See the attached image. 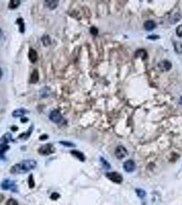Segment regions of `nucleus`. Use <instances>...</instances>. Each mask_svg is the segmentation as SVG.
<instances>
[{"instance_id":"f257e3e1","label":"nucleus","mask_w":182,"mask_h":205,"mask_svg":"<svg viewBox=\"0 0 182 205\" xmlns=\"http://www.w3.org/2000/svg\"><path fill=\"white\" fill-rule=\"evenodd\" d=\"M37 163L34 159L23 160L12 167L10 172L13 174H25L36 168Z\"/></svg>"},{"instance_id":"f03ea898","label":"nucleus","mask_w":182,"mask_h":205,"mask_svg":"<svg viewBox=\"0 0 182 205\" xmlns=\"http://www.w3.org/2000/svg\"><path fill=\"white\" fill-rule=\"evenodd\" d=\"M106 176L108 179L115 183L120 184L122 182V176L116 172H111L106 173Z\"/></svg>"},{"instance_id":"7ed1b4c3","label":"nucleus","mask_w":182,"mask_h":205,"mask_svg":"<svg viewBox=\"0 0 182 205\" xmlns=\"http://www.w3.org/2000/svg\"><path fill=\"white\" fill-rule=\"evenodd\" d=\"M49 118H50L51 121L55 123H60L63 119L61 113L58 110H56V109L53 110L50 113Z\"/></svg>"},{"instance_id":"20e7f679","label":"nucleus","mask_w":182,"mask_h":205,"mask_svg":"<svg viewBox=\"0 0 182 205\" xmlns=\"http://www.w3.org/2000/svg\"><path fill=\"white\" fill-rule=\"evenodd\" d=\"M128 154L127 149L122 146H117L115 150V155L118 159H122Z\"/></svg>"},{"instance_id":"39448f33","label":"nucleus","mask_w":182,"mask_h":205,"mask_svg":"<svg viewBox=\"0 0 182 205\" xmlns=\"http://www.w3.org/2000/svg\"><path fill=\"white\" fill-rule=\"evenodd\" d=\"M54 149L53 146H52V144H45V145L43 146H41V148H40L39 152L41 154L48 155V154L52 153V152H54Z\"/></svg>"},{"instance_id":"423d86ee","label":"nucleus","mask_w":182,"mask_h":205,"mask_svg":"<svg viewBox=\"0 0 182 205\" xmlns=\"http://www.w3.org/2000/svg\"><path fill=\"white\" fill-rule=\"evenodd\" d=\"M123 168L127 172H132L136 168V164L132 160H127L123 164Z\"/></svg>"},{"instance_id":"0eeeda50","label":"nucleus","mask_w":182,"mask_h":205,"mask_svg":"<svg viewBox=\"0 0 182 205\" xmlns=\"http://www.w3.org/2000/svg\"><path fill=\"white\" fill-rule=\"evenodd\" d=\"M158 67L162 71H168L172 68V64L168 60H163L158 64Z\"/></svg>"},{"instance_id":"6e6552de","label":"nucleus","mask_w":182,"mask_h":205,"mask_svg":"<svg viewBox=\"0 0 182 205\" xmlns=\"http://www.w3.org/2000/svg\"><path fill=\"white\" fill-rule=\"evenodd\" d=\"M15 183L13 181V180L6 179L4 181L1 183V187H2L3 189H6V190H8V189H13L15 188Z\"/></svg>"},{"instance_id":"1a4fd4ad","label":"nucleus","mask_w":182,"mask_h":205,"mask_svg":"<svg viewBox=\"0 0 182 205\" xmlns=\"http://www.w3.org/2000/svg\"><path fill=\"white\" fill-rule=\"evenodd\" d=\"M181 17V14L179 13H175L173 14V15L170 17L169 22L172 24H175L177 22L179 21Z\"/></svg>"},{"instance_id":"9d476101","label":"nucleus","mask_w":182,"mask_h":205,"mask_svg":"<svg viewBox=\"0 0 182 205\" xmlns=\"http://www.w3.org/2000/svg\"><path fill=\"white\" fill-rule=\"evenodd\" d=\"M58 1H56V0H52V1H45V4L47 8H50L51 10L55 9L56 7L58 6Z\"/></svg>"},{"instance_id":"9b49d317","label":"nucleus","mask_w":182,"mask_h":205,"mask_svg":"<svg viewBox=\"0 0 182 205\" xmlns=\"http://www.w3.org/2000/svg\"><path fill=\"white\" fill-rule=\"evenodd\" d=\"M155 23L153 21L149 20L145 21L144 23V27L147 31H151L155 27Z\"/></svg>"},{"instance_id":"f8f14e48","label":"nucleus","mask_w":182,"mask_h":205,"mask_svg":"<svg viewBox=\"0 0 182 205\" xmlns=\"http://www.w3.org/2000/svg\"><path fill=\"white\" fill-rule=\"evenodd\" d=\"M37 58H38V54H37V52H36V51H35L34 49H31L30 50H29V60L32 62V63H34V62H35L37 60Z\"/></svg>"},{"instance_id":"ddd939ff","label":"nucleus","mask_w":182,"mask_h":205,"mask_svg":"<svg viewBox=\"0 0 182 205\" xmlns=\"http://www.w3.org/2000/svg\"><path fill=\"white\" fill-rule=\"evenodd\" d=\"M27 113V111L24 109H17L14 111L13 112V116L14 117L18 118V117H23L25 114Z\"/></svg>"},{"instance_id":"4468645a","label":"nucleus","mask_w":182,"mask_h":205,"mask_svg":"<svg viewBox=\"0 0 182 205\" xmlns=\"http://www.w3.org/2000/svg\"><path fill=\"white\" fill-rule=\"evenodd\" d=\"M71 153L73 154V156L78 158V159H80L81 161H85V156L82 152H80L78 150H73L71 152Z\"/></svg>"},{"instance_id":"2eb2a0df","label":"nucleus","mask_w":182,"mask_h":205,"mask_svg":"<svg viewBox=\"0 0 182 205\" xmlns=\"http://www.w3.org/2000/svg\"><path fill=\"white\" fill-rule=\"evenodd\" d=\"M136 58H142L145 59L147 56V53L145 49H139L136 52Z\"/></svg>"},{"instance_id":"dca6fc26","label":"nucleus","mask_w":182,"mask_h":205,"mask_svg":"<svg viewBox=\"0 0 182 205\" xmlns=\"http://www.w3.org/2000/svg\"><path fill=\"white\" fill-rule=\"evenodd\" d=\"M8 148H9V146L6 143L0 144V159L3 157V154Z\"/></svg>"},{"instance_id":"f3484780","label":"nucleus","mask_w":182,"mask_h":205,"mask_svg":"<svg viewBox=\"0 0 182 205\" xmlns=\"http://www.w3.org/2000/svg\"><path fill=\"white\" fill-rule=\"evenodd\" d=\"M38 81V73L36 70H34L31 75V82L36 83Z\"/></svg>"},{"instance_id":"a211bd4d","label":"nucleus","mask_w":182,"mask_h":205,"mask_svg":"<svg viewBox=\"0 0 182 205\" xmlns=\"http://www.w3.org/2000/svg\"><path fill=\"white\" fill-rule=\"evenodd\" d=\"M20 2L21 1H18V0H13L10 2L8 7H9L10 9H15L20 5Z\"/></svg>"},{"instance_id":"6ab92c4d","label":"nucleus","mask_w":182,"mask_h":205,"mask_svg":"<svg viewBox=\"0 0 182 205\" xmlns=\"http://www.w3.org/2000/svg\"><path fill=\"white\" fill-rule=\"evenodd\" d=\"M42 42H43V44L45 45V47H47L49 45L51 44V40L50 36L47 35L43 36V37L42 38Z\"/></svg>"},{"instance_id":"aec40b11","label":"nucleus","mask_w":182,"mask_h":205,"mask_svg":"<svg viewBox=\"0 0 182 205\" xmlns=\"http://www.w3.org/2000/svg\"><path fill=\"white\" fill-rule=\"evenodd\" d=\"M136 192L137 194V196L139 198H143L145 197V196H146V192L143 189H136Z\"/></svg>"},{"instance_id":"412c9836","label":"nucleus","mask_w":182,"mask_h":205,"mask_svg":"<svg viewBox=\"0 0 182 205\" xmlns=\"http://www.w3.org/2000/svg\"><path fill=\"white\" fill-rule=\"evenodd\" d=\"M175 49L177 53H181L182 52V44L181 43H175L174 45Z\"/></svg>"},{"instance_id":"4be33fe9","label":"nucleus","mask_w":182,"mask_h":205,"mask_svg":"<svg viewBox=\"0 0 182 205\" xmlns=\"http://www.w3.org/2000/svg\"><path fill=\"white\" fill-rule=\"evenodd\" d=\"M28 184H29V188H33L34 187V178H33V176L32 175H30L29 176V179H28Z\"/></svg>"},{"instance_id":"5701e85b","label":"nucleus","mask_w":182,"mask_h":205,"mask_svg":"<svg viewBox=\"0 0 182 205\" xmlns=\"http://www.w3.org/2000/svg\"><path fill=\"white\" fill-rule=\"evenodd\" d=\"M6 205H19V204L16 200L13 198H10L7 201Z\"/></svg>"},{"instance_id":"b1692460","label":"nucleus","mask_w":182,"mask_h":205,"mask_svg":"<svg viewBox=\"0 0 182 205\" xmlns=\"http://www.w3.org/2000/svg\"><path fill=\"white\" fill-rule=\"evenodd\" d=\"M176 34L179 37H182V25H180L177 27Z\"/></svg>"},{"instance_id":"393cba45","label":"nucleus","mask_w":182,"mask_h":205,"mask_svg":"<svg viewBox=\"0 0 182 205\" xmlns=\"http://www.w3.org/2000/svg\"><path fill=\"white\" fill-rule=\"evenodd\" d=\"M101 163H102L103 165H104V166L105 167V168H107V169H109V168H110V165L108 164V161H107L106 160H105V159H103V158H101Z\"/></svg>"},{"instance_id":"a878e982","label":"nucleus","mask_w":182,"mask_h":205,"mask_svg":"<svg viewBox=\"0 0 182 205\" xmlns=\"http://www.w3.org/2000/svg\"><path fill=\"white\" fill-rule=\"evenodd\" d=\"M59 198H60V195H59V194H58V193H53V194L51 195V198H52V200H57Z\"/></svg>"},{"instance_id":"bb28decb","label":"nucleus","mask_w":182,"mask_h":205,"mask_svg":"<svg viewBox=\"0 0 182 205\" xmlns=\"http://www.w3.org/2000/svg\"><path fill=\"white\" fill-rule=\"evenodd\" d=\"M61 144H64V146H69V147H73L75 146V145L71 142H60Z\"/></svg>"},{"instance_id":"cd10ccee","label":"nucleus","mask_w":182,"mask_h":205,"mask_svg":"<svg viewBox=\"0 0 182 205\" xmlns=\"http://www.w3.org/2000/svg\"><path fill=\"white\" fill-rule=\"evenodd\" d=\"M147 39H151V40H156V39H160V36L158 35H155V34H153V35H150L147 36Z\"/></svg>"},{"instance_id":"c85d7f7f","label":"nucleus","mask_w":182,"mask_h":205,"mask_svg":"<svg viewBox=\"0 0 182 205\" xmlns=\"http://www.w3.org/2000/svg\"><path fill=\"white\" fill-rule=\"evenodd\" d=\"M90 32L91 34H93V35H97L98 33V29L94 27H92L90 28Z\"/></svg>"},{"instance_id":"c756f323","label":"nucleus","mask_w":182,"mask_h":205,"mask_svg":"<svg viewBox=\"0 0 182 205\" xmlns=\"http://www.w3.org/2000/svg\"><path fill=\"white\" fill-rule=\"evenodd\" d=\"M2 75H3V72H2V70H1V68H0V79H1V78L2 77Z\"/></svg>"},{"instance_id":"7c9ffc66","label":"nucleus","mask_w":182,"mask_h":205,"mask_svg":"<svg viewBox=\"0 0 182 205\" xmlns=\"http://www.w3.org/2000/svg\"><path fill=\"white\" fill-rule=\"evenodd\" d=\"M179 104H180V105H181L182 106V96H181V97H180V99H179Z\"/></svg>"}]
</instances>
